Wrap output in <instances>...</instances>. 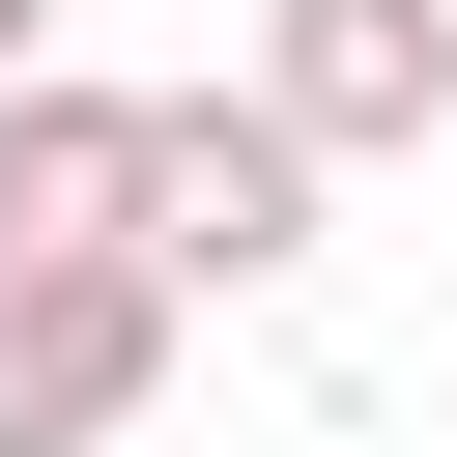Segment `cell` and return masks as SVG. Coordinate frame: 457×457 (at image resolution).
<instances>
[{"label":"cell","mask_w":457,"mask_h":457,"mask_svg":"<svg viewBox=\"0 0 457 457\" xmlns=\"http://www.w3.org/2000/svg\"><path fill=\"white\" fill-rule=\"evenodd\" d=\"M314 200H343V171H314L257 86H171V114H143V286H286Z\"/></svg>","instance_id":"1"},{"label":"cell","mask_w":457,"mask_h":457,"mask_svg":"<svg viewBox=\"0 0 457 457\" xmlns=\"http://www.w3.org/2000/svg\"><path fill=\"white\" fill-rule=\"evenodd\" d=\"M257 114H286L314 171L457 143V0H257Z\"/></svg>","instance_id":"2"},{"label":"cell","mask_w":457,"mask_h":457,"mask_svg":"<svg viewBox=\"0 0 457 457\" xmlns=\"http://www.w3.org/2000/svg\"><path fill=\"white\" fill-rule=\"evenodd\" d=\"M143 400H171V286L143 257H29L0 286V457H114Z\"/></svg>","instance_id":"3"},{"label":"cell","mask_w":457,"mask_h":457,"mask_svg":"<svg viewBox=\"0 0 457 457\" xmlns=\"http://www.w3.org/2000/svg\"><path fill=\"white\" fill-rule=\"evenodd\" d=\"M143 114H171V86H86V57L0 86V286H29V257H143Z\"/></svg>","instance_id":"4"},{"label":"cell","mask_w":457,"mask_h":457,"mask_svg":"<svg viewBox=\"0 0 457 457\" xmlns=\"http://www.w3.org/2000/svg\"><path fill=\"white\" fill-rule=\"evenodd\" d=\"M0 86H57V0H0Z\"/></svg>","instance_id":"5"}]
</instances>
